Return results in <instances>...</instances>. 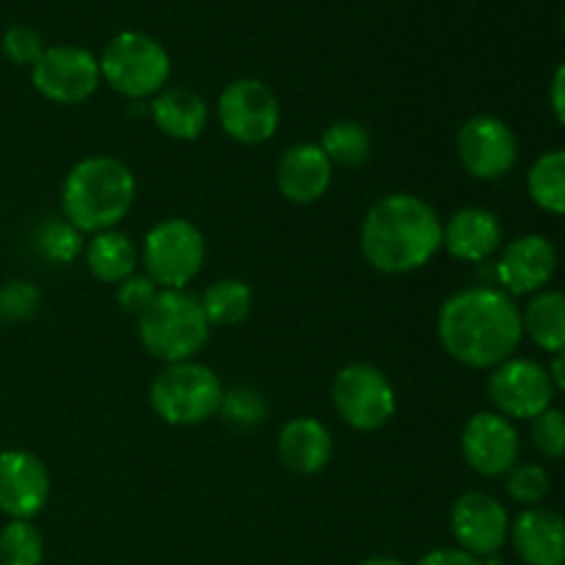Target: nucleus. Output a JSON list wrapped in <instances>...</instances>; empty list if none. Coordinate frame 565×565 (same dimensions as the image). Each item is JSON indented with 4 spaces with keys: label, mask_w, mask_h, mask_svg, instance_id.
<instances>
[{
    "label": "nucleus",
    "mask_w": 565,
    "mask_h": 565,
    "mask_svg": "<svg viewBox=\"0 0 565 565\" xmlns=\"http://www.w3.org/2000/svg\"><path fill=\"white\" fill-rule=\"evenodd\" d=\"M436 334L447 356L472 370H494L516 356L524 340L522 309L500 287L458 290L441 303Z\"/></svg>",
    "instance_id": "f257e3e1"
},
{
    "label": "nucleus",
    "mask_w": 565,
    "mask_h": 565,
    "mask_svg": "<svg viewBox=\"0 0 565 565\" xmlns=\"http://www.w3.org/2000/svg\"><path fill=\"white\" fill-rule=\"evenodd\" d=\"M359 246L370 268L401 276L425 268L441 248V218L414 193H390L367 210Z\"/></svg>",
    "instance_id": "f03ea898"
},
{
    "label": "nucleus",
    "mask_w": 565,
    "mask_h": 565,
    "mask_svg": "<svg viewBox=\"0 0 565 565\" xmlns=\"http://www.w3.org/2000/svg\"><path fill=\"white\" fill-rule=\"evenodd\" d=\"M136 177L110 154H92L70 169L61 185V215L83 235L116 230L136 202Z\"/></svg>",
    "instance_id": "7ed1b4c3"
},
{
    "label": "nucleus",
    "mask_w": 565,
    "mask_h": 565,
    "mask_svg": "<svg viewBox=\"0 0 565 565\" xmlns=\"http://www.w3.org/2000/svg\"><path fill=\"white\" fill-rule=\"evenodd\" d=\"M136 320L141 348L163 364L196 359L213 331L202 301L188 290H160Z\"/></svg>",
    "instance_id": "20e7f679"
},
{
    "label": "nucleus",
    "mask_w": 565,
    "mask_h": 565,
    "mask_svg": "<svg viewBox=\"0 0 565 565\" xmlns=\"http://www.w3.org/2000/svg\"><path fill=\"white\" fill-rule=\"evenodd\" d=\"M221 397H224L221 379L196 359L166 364L149 384V406L166 425L174 428L207 423L218 414Z\"/></svg>",
    "instance_id": "39448f33"
},
{
    "label": "nucleus",
    "mask_w": 565,
    "mask_h": 565,
    "mask_svg": "<svg viewBox=\"0 0 565 565\" xmlns=\"http://www.w3.org/2000/svg\"><path fill=\"white\" fill-rule=\"evenodd\" d=\"M99 75L127 99H152L169 86L171 55L163 44L143 31H121L99 55Z\"/></svg>",
    "instance_id": "423d86ee"
},
{
    "label": "nucleus",
    "mask_w": 565,
    "mask_h": 565,
    "mask_svg": "<svg viewBox=\"0 0 565 565\" xmlns=\"http://www.w3.org/2000/svg\"><path fill=\"white\" fill-rule=\"evenodd\" d=\"M207 246L196 224L188 218H163L147 232L141 263L160 290H185L202 270Z\"/></svg>",
    "instance_id": "0eeeda50"
},
{
    "label": "nucleus",
    "mask_w": 565,
    "mask_h": 565,
    "mask_svg": "<svg viewBox=\"0 0 565 565\" xmlns=\"http://www.w3.org/2000/svg\"><path fill=\"white\" fill-rule=\"evenodd\" d=\"M331 401L342 423L353 430H381L397 412V395L392 381L367 362L345 364L334 375Z\"/></svg>",
    "instance_id": "6e6552de"
},
{
    "label": "nucleus",
    "mask_w": 565,
    "mask_h": 565,
    "mask_svg": "<svg viewBox=\"0 0 565 565\" xmlns=\"http://www.w3.org/2000/svg\"><path fill=\"white\" fill-rule=\"evenodd\" d=\"M218 125L232 141L259 147L270 141L281 125V105L274 88L257 77H237L218 94Z\"/></svg>",
    "instance_id": "1a4fd4ad"
},
{
    "label": "nucleus",
    "mask_w": 565,
    "mask_h": 565,
    "mask_svg": "<svg viewBox=\"0 0 565 565\" xmlns=\"http://www.w3.org/2000/svg\"><path fill=\"white\" fill-rule=\"evenodd\" d=\"M33 88L44 99L58 105H81L103 83L99 58L81 44H53L44 47L42 58L31 66Z\"/></svg>",
    "instance_id": "9d476101"
},
{
    "label": "nucleus",
    "mask_w": 565,
    "mask_h": 565,
    "mask_svg": "<svg viewBox=\"0 0 565 565\" xmlns=\"http://www.w3.org/2000/svg\"><path fill=\"white\" fill-rule=\"evenodd\" d=\"M456 152L463 171L483 182L502 180L519 163L516 132L508 121L491 114H478L463 121L456 136Z\"/></svg>",
    "instance_id": "9b49d317"
},
{
    "label": "nucleus",
    "mask_w": 565,
    "mask_h": 565,
    "mask_svg": "<svg viewBox=\"0 0 565 565\" xmlns=\"http://www.w3.org/2000/svg\"><path fill=\"white\" fill-rule=\"evenodd\" d=\"M555 395L550 370L535 359L511 356L508 362L497 364L489 375V397L494 403V412L508 419L533 423L539 414L552 408Z\"/></svg>",
    "instance_id": "f8f14e48"
},
{
    "label": "nucleus",
    "mask_w": 565,
    "mask_h": 565,
    "mask_svg": "<svg viewBox=\"0 0 565 565\" xmlns=\"http://www.w3.org/2000/svg\"><path fill=\"white\" fill-rule=\"evenodd\" d=\"M450 530L458 550L475 557L500 555L511 535V516L497 497L486 491H467L452 502Z\"/></svg>",
    "instance_id": "ddd939ff"
},
{
    "label": "nucleus",
    "mask_w": 565,
    "mask_h": 565,
    "mask_svg": "<svg viewBox=\"0 0 565 565\" xmlns=\"http://www.w3.org/2000/svg\"><path fill=\"white\" fill-rule=\"evenodd\" d=\"M463 461L483 478H502L522 456V436L513 419L497 412H478L467 419L461 434Z\"/></svg>",
    "instance_id": "4468645a"
},
{
    "label": "nucleus",
    "mask_w": 565,
    "mask_h": 565,
    "mask_svg": "<svg viewBox=\"0 0 565 565\" xmlns=\"http://www.w3.org/2000/svg\"><path fill=\"white\" fill-rule=\"evenodd\" d=\"M557 274V248L544 235H522L502 246L494 263V279L511 298L546 290Z\"/></svg>",
    "instance_id": "2eb2a0df"
},
{
    "label": "nucleus",
    "mask_w": 565,
    "mask_h": 565,
    "mask_svg": "<svg viewBox=\"0 0 565 565\" xmlns=\"http://www.w3.org/2000/svg\"><path fill=\"white\" fill-rule=\"evenodd\" d=\"M50 500V472L28 450L0 452V511L9 519L31 522Z\"/></svg>",
    "instance_id": "dca6fc26"
},
{
    "label": "nucleus",
    "mask_w": 565,
    "mask_h": 565,
    "mask_svg": "<svg viewBox=\"0 0 565 565\" xmlns=\"http://www.w3.org/2000/svg\"><path fill=\"white\" fill-rule=\"evenodd\" d=\"M331 180H334V166L315 141L292 143L276 163V188L287 202L301 207L320 202L329 193Z\"/></svg>",
    "instance_id": "f3484780"
},
{
    "label": "nucleus",
    "mask_w": 565,
    "mask_h": 565,
    "mask_svg": "<svg viewBox=\"0 0 565 565\" xmlns=\"http://www.w3.org/2000/svg\"><path fill=\"white\" fill-rule=\"evenodd\" d=\"M441 248L461 263L483 265L502 248V224L494 210L463 207L441 224Z\"/></svg>",
    "instance_id": "a211bd4d"
},
{
    "label": "nucleus",
    "mask_w": 565,
    "mask_h": 565,
    "mask_svg": "<svg viewBox=\"0 0 565 565\" xmlns=\"http://www.w3.org/2000/svg\"><path fill=\"white\" fill-rule=\"evenodd\" d=\"M508 541L524 565H565V519L552 508H524Z\"/></svg>",
    "instance_id": "6ab92c4d"
},
{
    "label": "nucleus",
    "mask_w": 565,
    "mask_h": 565,
    "mask_svg": "<svg viewBox=\"0 0 565 565\" xmlns=\"http://www.w3.org/2000/svg\"><path fill=\"white\" fill-rule=\"evenodd\" d=\"M334 441L329 428L315 417H292L281 425L276 439V456L281 467L296 475H318L329 467Z\"/></svg>",
    "instance_id": "aec40b11"
},
{
    "label": "nucleus",
    "mask_w": 565,
    "mask_h": 565,
    "mask_svg": "<svg viewBox=\"0 0 565 565\" xmlns=\"http://www.w3.org/2000/svg\"><path fill=\"white\" fill-rule=\"evenodd\" d=\"M149 116L163 136L174 141H196L210 125V108L202 94L182 86H166L149 103Z\"/></svg>",
    "instance_id": "412c9836"
},
{
    "label": "nucleus",
    "mask_w": 565,
    "mask_h": 565,
    "mask_svg": "<svg viewBox=\"0 0 565 565\" xmlns=\"http://www.w3.org/2000/svg\"><path fill=\"white\" fill-rule=\"evenodd\" d=\"M83 259H86L88 274L103 285H121L127 276L136 274L138 268V248L132 246L130 235L119 230H105L92 235V241L83 248Z\"/></svg>",
    "instance_id": "4be33fe9"
},
{
    "label": "nucleus",
    "mask_w": 565,
    "mask_h": 565,
    "mask_svg": "<svg viewBox=\"0 0 565 565\" xmlns=\"http://www.w3.org/2000/svg\"><path fill=\"white\" fill-rule=\"evenodd\" d=\"M522 329L541 351H565V292L541 290L522 309Z\"/></svg>",
    "instance_id": "5701e85b"
},
{
    "label": "nucleus",
    "mask_w": 565,
    "mask_h": 565,
    "mask_svg": "<svg viewBox=\"0 0 565 565\" xmlns=\"http://www.w3.org/2000/svg\"><path fill=\"white\" fill-rule=\"evenodd\" d=\"M199 301L207 315V323L213 329H226V326H237L248 318L254 307V292L243 279L226 276V279L213 281Z\"/></svg>",
    "instance_id": "b1692460"
},
{
    "label": "nucleus",
    "mask_w": 565,
    "mask_h": 565,
    "mask_svg": "<svg viewBox=\"0 0 565 565\" xmlns=\"http://www.w3.org/2000/svg\"><path fill=\"white\" fill-rule=\"evenodd\" d=\"M527 193L544 213L565 215V149H550L530 166Z\"/></svg>",
    "instance_id": "393cba45"
},
{
    "label": "nucleus",
    "mask_w": 565,
    "mask_h": 565,
    "mask_svg": "<svg viewBox=\"0 0 565 565\" xmlns=\"http://www.w3.org/2000/svg\"><path fill=\"white\" fill-rule=\"evenodd\" d=\"M318 143L326 158L331 160V166H342V169H359L373 154V138H370L367 127L351 119L326 127Z\"/></svg>",
    "instance_id": "a878e982"
},
{
    "label": "nucleus",
    "mask_w": 565,
    "mask_h": 565,
    "mask_svg": "<svg viewBox=\"0 0 565 565\" xmlns=\"http://www.w3.org/2000/svg\"><path fill=\"white\" fill-rule=\"evenodd\" d=\"M33 246L42 254L47 263L53 265H70L83 254V232L75 224L64 218V215H47L39 221L33 230Z\"/></svg>",
    "instance_id": "bb28decb"
},
{
    "label": "nucleus",
    "mask_w": 565,
    "mask_h": 565,
    "mask_svg": "<svg viewBox=\"0 0 565 565\" xmlns=\"http://www.w3.org/2000/svg\"><path fill=\"white\" fill-rule=\"evenodd\" d=\"M44 539L31 522L11 519L0 530V565H42Z\"/></svg>",
    "instance_id": "cd10ccee"
},
{
    "label": "nucleus",
    "mask_w": 565,
    "mask_h": 565,
    "mask_svg": "<svg viewBox=\"0 0 565 565\" xmlns=\"http://www.w3.org/2000/svg\"><path fill=\"white\" fill-rule=\"evenodd\" d=\"M218 414L232 428L248 430L268 419V403L254 386H235V390H224Z\"/></svg>",
    "instance_id": "c85d7f7f"
},
{
    "label": "nucleus",
    "mask_w": 565,
    "mask_h": 565,
    "mask_svg": "<svg viewBox=\"0 0 565 565\" xmlns=\"http://www.w3.org/2000/svg\"><path fill=\"white\" fill-rule=\"evenodd\" d=\"M505 491L513 502L524 508H539L550 497L552 480L541 463H516L505 475Z\"/></svg>",
    "instance_id": "c756f323"
},
{
    "label": "nucleus",
    "mask_w": 565,
    "mask_h": 565,
    "mask_svg": "<svg viewBox=\"0 0 565 565\" xmlns=\"http://www.w3.org/2000/svg\"><path fill=\"white\" fill-rule=\"evenodd\" d=\"M530 441L535 450L550 461H565V412L563 408H546L544 414L530 425Z\"/></svg>",
    "instance_id": "7c9ffc66"
},
{
    "label": "nucleus",
    "mask_w": 565,
    "mask_h": 565,
    "mask_svg": "<svg viewBox=\"0 0 565 565\" xmlns=\"http://www.w3.org/2000/svg\"><path fill=\"white\" fill-rule=\"evenodd\" d=\"M39 303H42V292H39L33 281L14 279L0 287V320L22 323V320L36 315Z\"/></svg>",
    "instance_id": "2f4dec72"
},
{
    "label": "nucleus",
    "mask_w": 565,
    "mask_h": 565,
    "mask_svg": "<svg viewBox=\"0 0 565 565\" xmlns=\"http://www.w3.org/2000/svg\"><path fill=\"white\" fill-rule=\"evenodd\" d=\"M3 55L17 66H33L44 53V39L36 28L31 25H11L3 33Z\"/></svg>",
    "instance_id": "473e14b6"
},
{
    "label": "nucleus",
    "mask_w": 565,
    "mask_h": 565,
    "mask_svg": "<svg viewBox=\"0 0 565 565\" xmlns=\"http://www.w3.org/2000/svg\"><path fill=\"white\" fill-rule=\"evenodd\" d=\"M158 292L160 287L147 274H132L121 285H116V301H119L121 312L136 315L138 318V315L147 312V307L154 301Z\"/></svg>",
    "instance_id": "72a5a7b5"
},
{
    "label": "nucleus",
    "mask_w": 565,
    "mask_h": 565,
    "mask_svg": "<svg viewBox=\"0 0 565 565\" xmlns=\"http://www.w3.org/2000/svg\"><path fill=\"white\" fill-rule=\"evenodd\" d=\"M414 565H483V561L463 550H430Z\"/></svg>",
    "instance_id": "f704fd0d"
},
{
    "label": "nucleus",
    "mask_w": 565,
    "mask_h": 565,
    "mask_svg": "<svg viewBox=\"0 0 565 565\" xmlns=\"http://www.w3.org/2000/svg\"><path fill=\"white\" fill-rule=\"evenodd\" d=\"M550 105L555 119L565 127V61L555 70L552 75V86H550Z\"/></svg>",
    "instance_id": "c9c22d12"
},
{
    "label": "nucleus",
    "mask_w": 565,
    "mask_h": 565,
    "mask_svg": "<svg viewBox=\"0 0 565 565\" xmlns=\"http://www.w3.org/2000/svg\"><path fill=\"white\" fill-rule=\"evenodd\" d=\"M546 370H550V379H552V386H555V392H563L565 395V351L552 353V362Z\"/></svg>",
    "instance_id": "e433bc0d"
},
{
    "label": "nucleus",
    "mask_w": 565,
    "mask_h": 565,
    "mask_svg": "<svg viewBox=\"0 0 565 565\" xmlns=\"http://www.w3.org/2000/svg\"><path fill=\"white\" fill-rule=\"evenodd\" d=\"M359 565H406V563L397 561V557H392V555H373V557H364Z\"/></svg>",
    "instance_id": "4c0bfd02"
},
{
    "label": "nucleus",
    "mask_w": 565,
    "mask_h": 565,
    "mask_svg": "<svg viewBox=\"0 0 565 565\" xmlns=\"http://www.w3.org/2000/svg\"><path fill=\"white\" fill-rule=\"evenodd\" d=\"M563 33H565V11H563Z\"/></svg>",
    "instance_id": "58836bf2"
}]
</instances>
